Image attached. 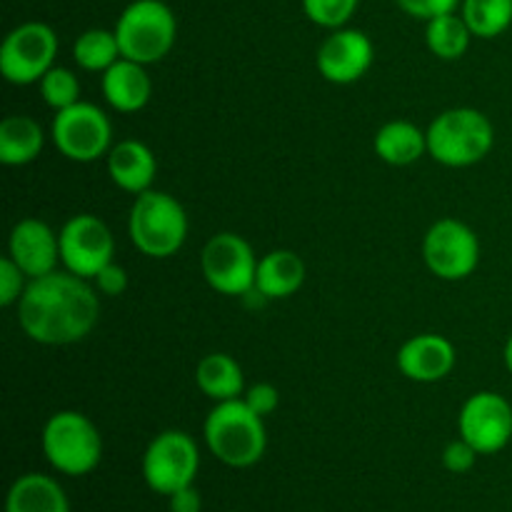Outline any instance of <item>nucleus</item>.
<instances>
[{
    "mask_svg": "<svg viewBox=\"0 0 512 512\" xmlns=\"http://www.w3.org/2000/svg\"><path fill=\"white\" fill-rule=\"evenodd\" d=\"M100 320V293L90 280L70 270H53L28 280L18 303L20 330L33 343L75 345L88 338Z\"/></svg>",
    "mask_w": 512,
    "mask_h": 512,
    "instance_id": "nucleus-1",
    "label": "nucleus"
},
{
    "mask_svg": "<svg viewBox=\"0 0 512 512\" xmlns=\"http://www.w3.org/2000/svg\"><path fill=\"white\" fill-rule=\"evenodd\" d=\"M203 438L213 458L235 470L258 465L268 450L265 418L253 413L243 398L215 403L205 418Z\"/></svg>",
    "mask_w": 512,
    "mask_h": 512,
    "instance_id": "nucleus-2",
    "label": "nucleus"
},
{
    "mask_svg": "<svg viewBox=\"0 0 512 512\" xmlns=\"http://www.w3.org/2000/svg\"><path fill=\"white\" fill-rule=\"evenodd\" d=\"M428 155L445 168H473L495 145V128L478 108H450L428 125Z\"/></svg>",
    "mask_w": 512,
    "mask_h": 512,
    "instance_id": "nucleus-3",
    "label": "nucleus"
},
{
    "mask_svg": "<svg viewBox=\"0 0 512 512\" xmlns=\"http://www.w3.org/2000/svg\"><path fill=\"white\" fill-rule=\"evenodd\" d=\"M188 213L170 193L145 190L135 195L128 215V235L135 250L153 260L170 258L188 240Z\"/></svg>",
    "mask_w": 512,
    "mask_h": 512,
    "instance_id": "nucleus-4",
    "label": "nucleus"
},
{
    "mask_svg": "<svg viewBox=\"0 0 512 512\" xmlns=\"http://www.w3.org/2000/svg\"><path fill=\"white\" fill-rule=\"evenodd\" d=\"M40 448L50 468L68 478L93 473L103 458V438L88 415L78 410H60L48 418L40 435Z\"/></svg>",
    "mask_w": 512,
    "mask_h": 512,
    "instance_id": "nucleus-5",
    "label": "nucleus"
},
{
    "mask_svg": "<svg viewBox=\"0 0 512 512\" xmlns=\"http://www.w3.org/2000/svg\"><path fill=\"white\" fill-rule=\"evenodd\" d=\"M123 58L140 65L160 63L173 50L178 38V20L165 0H133L115 20Z\"/></svg>",
    "mask_w": 512,
    "mask_h": 512,
    "instance_id": "nucleus-6",
    "label": "nucleus"
},
{
    "mask_svg": "<svg viewBox=\"0 0 512 512\" xmlns=\"http://www.w3.org/2000/svg\"><path fill=\"white\" fill-rule=\"evenodd\" d=\"M50 140L63 158L73 163H95L108 158L113 148V123L98 105L80 100L53 115Z\"/></svg>",
    "mask_w": 512,
    "mask_h": 512,
    "instance_id": "nucleus-7",
    "label": "nucleus"
},
{
    "mask_svg": "<svg viewBox=\"0 0 512 512\" xmlns=\"http://www.w3.org/2000/svg\"><path fill=\"white\" fill-rule=\"evenodd\" d=\"M140 470L153 493L170 498L178 490L195 485L200 470L198 443L183 430H163L145 448Z\"/></svg>",
    "mask_w": 512,
    "mask_h": 512,
    "instance_id": "nucleus-8",
    "label": "nucleus"
},
{
    "mask_svg": "<svg viewBox=\"0 0 512 512\" xmlns=\"http://www.w3.org/2000/svg\"><path fill=\"white\" fill-rule=\"evenodd\" d=\"M258 255L253 245L238 233H218L205 243L200 253L203 278L215 293L228 298H245L255 290Z\"/></svg>",
    "mask_w": 512,
    "mask_h": 512,
    "instance_id": "nucleus-9",
    "label": "nucleus"
},
{
    "mask_svg": "<svg viewBox=\"0 0 512 512\" xmlns=\"http://www.w3.org/2000/svg\"><path fill=\"white\" fill-rule=\"evenodd\" d=\"M58 35L48 23L28 20L5 35L0 45V73L10 85H35L55 65Z\"/></svg>",
    "mask_w": 512,
    "mask_h": 512,
    "instance_id": "nucleus-10",
    "label": "nucleus"
},
{
    "mask_svg": "<svg viewBox=\"0 0 512 512\" xmlns=\"http://www.w3.org/2000/svg\"><path fill=\"white\" fill-rule=\"evenodd\" d=\"M423 260L435 278L458 283L478 270L480 238L463 220L443 218L425 233Z\"/></svg>",
    "mask_w": 512,
    "mask_h": 512,
    "instance_id": "nucleus-11",
    "label": "nucleus"
},
{
    "mask_svg": "<svg viewBox=\"0 0 512 512\" xmlns=\"http://www.w3.org/2000/svg\"><path fill=\"white\" fill-rule=\"evenodd\" d=\"M115 238L108 225L93 213H80L60 228V265L73 275L93 280L113 263Z\"/></svg>",
    "mask_w": 512,
    "mask_h": 512,
    "instance_id": "nucleus-12",
    "label": "nucleus"
},
{
    "mask_svg": "<svg viewBox=\"0 0 512 512\" xmlns=\"http://www.w3.org/2000/svg\"><path fill=\"white\" fill-rule=\"evenodd\" d=\"M460 438L468 440L480 455H495L512 440V405L493 390L473 393L458 415Z\"/></svg>",
    "mask_w": 512,
    "mask_h": 512,
    "instance_id": "nucleus-13",
    "label": "nucleus"
},
{
    "mask_svg": "<svg viewBox=\"0 0 512 512\" xmlns=\"http://www.w3.org/2000/svg\"><path fill=\"white\" fill-rule=\"evenodd\" d=\"M375 60V45L368 33L358 28L330 30L328 38L320 43L315 65L318 73L333 85H353L368 75Z\"/></svg>",
    "mask_w": 512,
    "mask_h": 512,
    "instance_id": "nucleus-14",
    "label": "nucleus"
},
{
    "mask_svg": "<svg viewBox=\"0 0 512 512\" xmlns=\"http://www.w3.org/2000/svg\"><path fill=\"white\" fill-rule=\"evenodd\" d=\"M8 258L28 275V280L43 278L60 265V233H55L45 220H18L10 230Z\"/></svg>",
    "mask_w": 512,
    "mask_h": 512,
    "instance_id": "nucleus-15",
    "label": "nucleus"
},
{
    "mask_svg": "<svg viewBox=\"0 0 512 512\" xmlns=\"http://www.w3.org/2000/svg\"><path fill=\"white\" fill-rule=\"evenodd\" d=\"M398 370L413 383H440L458 363L455 345L438 333H420L405 340L398 350Z\"/></svg>",
    "mask_w": 512,
    "mask_h": 512,
    "instance_id": "nucleus-16",
    "label": "nucleus"
},
{
    "mask_svg": "<svg viewBox=\"0 0 512 512\" xmlns=\"http://www.w3.org/2000/svg\"><path fill=\"white\" fill-rule=\"evenodd\" d=\"M145 68L148 65L120 58L105 73H100V90H103L105 103L125 115L140 113L153 95V80Z\"/></svg>",
    "mask_w": 512,
    "mask_h": 512,
    "instance_id": "nucleus-17",
    "label": "nucleus"
},
{
    "mask_svg": "<svg viewBox=\"0 0 512 512\" xmlns=\"http://www.w3.org/2000/svg\"><path fill=\"white\" fill-rule=\"evenodd\" d=\"M108 175L115 188L125 190L130 195H140L153 188V180L158 175V158L143 140L125 138L110 148Z\"/></svg>",
    "mask_w": 512,
    "mask_h": 512,
    "instance_id": "nucleus-18",
    "label": "nucleus"
},
{
    "mask_svg": "<svg viewBox=\"0 0 512 512\" xmlns=\"http://www.w3.org/2000/svg\"><path fill=\"white\" fill-rule=\"evenodd\" d=\"M305 283V263L293 250H270L258 260L255 295L263 300H285Z\"/></svg>",
    "mask_w": 512,
    "mask_h": 512,
    "instance_id": "nucleus-19",
    "label": "nucleus"
},
{
    "mask_svg": "<svg viewBox=\"0 0 512 512\" xmlns=\"http://www.w3.org/2000/svg\"><path fill=\"white\" fill-rule=\"evenodd\" d=\"M373 150L383 163L405 168L428 155V133L410 120H390L375 133Z\"/></svg>",
    "mask_w": 512,
    "mask_h": 512,
    "instance_id": "nucleus-20",
    "label": "nucleus"
},
{
    "mask_svg": "<svg viewBox=\"0 0 512 512\" xmlns=\"http://www.w3.org/2000/svg\"><path fill=\"white\" fill-rule=\"evenodd\" d=\"M5 512H70L63 485L43 473H25L10 485Z\"/></svg>",
    "mask_w": 512,
    "mask_h": 512,
    "instance_id": "nucleus-21",
    "label": "nucleus"
},
{
    "mask_svg": "<svg viewBox=\"0 0 512 512\" xmlns=\"http://www.w3.org/2000/svg\"><path fill=\"white\" fill-rule=\"evenodd\" d=\"M45 128L33 115H8L0 123V163L23 168L40 158L45 148Z\"/></svg>",
    "mask_w": 512,
    "mask_h": 512,
    "instance_id": "nucleus-22",
    "label": "nucleus"
},
{
    "mask_svg": "<svg viewBox=\"0 0 512 512\" xmlns=\"http://www.w3.org/2000/svg\"><path fill=\"white\" fill-rule=\"evenodd\" d=\"M195 385L213 403L243 398L245 375L238 360L228 353H210L195 368Z\"/></svg>",
    "mask_w": 512,
    "mask_h": 512,
    "instance_id": "nucleus-23",
    "label": "nucleus"
},
{
    "mask_svg": "<svg viewBox=\"0 0 512 512\" xmlns=\"http://www.w3.org/2000/svg\"><path fill=\"white\" fill-rule=\"evenodd\" d=\"M470 40H473V33L458 10L438 15L425 23V43H428L430 53L440 60L463 58L470 48Z\"/></svg>",
    "mask_w": 512,
    "mask_h": 512,
    "instance_id": "nucleus-24",
    "label": "nucleus"
},
{
    "mask_svg": "<svg viewBox=\"0 0 512 512\" xmlns=\"http://www.w3.org/2000/svg\"><path fill=\"white\" fill-rule=\"evenodd\" d=\"M123 58L115 30L88 28L75 38L73 60L80 70L88 73H105L113 63Z\"/></svg>",
    "mask_w": 512,
    "mask_h": 512,
    "instance_id": "nucleus-25",
    "label": "nucleus"
},
{
    "mask_svg": "<svg viewBox=\"0 0 512 512\" xmlns=\"http://www.w3.org/2000/svg\"><path fill=\"white\" fill-rule=\"evenodd\" d=\"M460 15L473 38H500L512 25V0H463Z\"/></svg>",
    "mask_w": 512,
    "mask_h": 512,
    "instance_id": "nucleus-26",
    "label": "nucleus"
},
{
    "mask_svg": "<svg viewBox=\"0 0 512 512\" xmlns=\"http://www.w3.org/2000/svg\"><path fill=\"white\" fill-rule=\"evenodd\" d=\"M40 98L45 100L50 110H65L70 105L80 103V78L75 75V70L63 68V65H53L48 73L43 75V80L38 83Z\"/></svg>",
    "mask_w": 512,
    "mask_h": 512,
    "instance_id": "nucleus-27",
    "label": "nucleus"
},
{
    "mask_svg": "<svg viewBox=\"0 0 512 512\" xmlns=\"http://www.w3.org/2000/svg\"><path fill=\"white\" fill-rule=\"evenodd\" d=\"M310 23L325 30H338L350 23L360 0H300Z\"/></svg>",
    "mask_w": 512,
    "mask_h": 512,
    "instance_id": "nucleus-28",
    "label": "nucleus"
},
{
    "mask_svg": "<svg viewBox=\"0 0 512 512\" xmlns=\"http://www.w3.org/2000/svg\"><path fill=\"white\" fill-rule=\"evenodd\" d=\"M25 288H28V275L5 255V258L0 260V305H3V308L18 305Z\"/></svg>",
    "mask_w": 512,
    "mask_h": 512,
    "instance_id": "nucleus-29",
    "label": "nucleus"
},
{
    "mask_svg": "<svg viewBox=\"0 0 512 512\" xmlns=\"http://www.w3.org/2000/svg\"><path fill=\"white\" fill-rule=\"evenodd\" d=\"M478 458H480L478 450H475L473 445L463 438L453 440V443L445 445V450H443L445 470H448V473H455V475L470 473V470L475 468V463H478Z\"/></svg>",
    "mask_w": 512,
    "mask_h": 512,
    "instance_id": "nucleus-30",
    "label": "nucleus"
},
{
    "mask_svg": "<svg viewBox=\"0 0 512 512\" xmlns=\"http://www.w3.org/2000/svg\"><path fill=\"white\" fill-rule=\"evenodd\" d=\"M395 3H398V8L403 10L405 15L428 23V20L438 18V15L460 10V3H463V0H395Z\"/></svg>",
    "mask_w": 512,
    "mask_h": 512,
    "instance_id": "nucleus-31",
    "label": "nucleus"
},
{
    "mask_svg": "<svg viewBox=\"0 0 512 512\" xmlns=\"http://www.w3.org/2000/svg\"><path fill=\"white\" fill-rule=\"evenodd\" d=\"M245 405L260 418H268L280 408V390L273 383H255L243 393Z\"/></svg>",
    "mask_w": 512,
    "mask_h": 512,
    "instance_id": "nucleus-32",
    "label": "nucleus"
},
{
    "mask_svg": "<svg viewBox=\"0 0 512 512\" xmlns=\"http://www.w3.org/2000/svg\"><path fill=\"white\" fill-rule=\"evenodd\" d=\"M90 283H93L95 290H98L100 295H105V298H118V295H123L125 290H128V273H125L123 265H118L113 260V263L105 265Z\"/></svg>",
    "mask_w": 512,
    "mask_h": 512,
    "instance_id": "nucleus-33",
    "label": "nucleus"
},
{
    "mask_svg": "<svg viewBox=\"0 0 512 512\" xmlns=\"http://www.w3.org/2000/svg\"><path fill=\"white\" fill-rule=\"evenodd\" d=\"M170 512H200L203 510V498L195 490V485L178 490V493L170 495Z\"/></svg>",
    "mask_w": 512,
    "mask_h": 512,
    "instance_id": "nucleus-34",
    "label": "nucleus"
},
{
    "mask_svg": "<svg viewBox=\"0 0 512 512\" xmlns=\"http://www.w3.org/2000/svg\"><path fill=\"white\" fill-rule=\"evenodd\" d=\"M503 360H505V368H508V373L512 375V333H510L508 343H505V353H503Z\"/></svg>",
    "mask_w": 512,
    "mask_h": 512,
    "instance_id": "nucleus-35",
    "label": "nucleus"
}]
</instances>
